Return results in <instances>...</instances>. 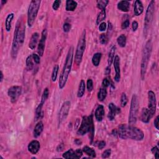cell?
Wrapping results in <instances>:
<instances>
[{
    "instance_id": "52",
    "label": "cell",
    "mask_w": 159,
    "mask_h": 159,
    "mask_svg": "<svg viewBox=\"0 0 159 159\" xmlns=\"http://www.w3.org/2000/svg\"><path fill=\"white\" fill-rule=\"evenodd\" d=\"M64 149V145L63 144H60L58 145L57 147V152H61Z\"/></svg>"
},
{
    "instance_id": "41",
    "label": "cell",
    "mask_w": 159,
    "mask_h": 159,
    "mask_svg": "<svg viewBox=\"0 0 159 159\" xmlns=\"http://www.w3.org/2000/svg\"><path fill=\"white\" fill-rule=\"evenodd\" d=\"M151 151L152 152V154L154 155L155 158L156 159L159 158V150H158V148L157 146H155L154 147H152Z\"/></svg>"
},
{
    "instance_id": "40",
    "label": "cell",
    "mask_w": 159,
    "mask_h": 159,
    "mask_svg": "<svg viewBox=\"0 0 159 159\" xmlns=\"http://www.w3.org/2000/svg\"><path fill=\"white\" fill-rule=\"evenodd\" d=\"M86 87L88 91L89 92L92 91V90H93V82L91 78L88 79L86 81Z\"/></svg>"
},
{
    "instance_id": "26",
    "label": "cell",
    "mask_w": 159,
    "mask_h": 159,
    "mask_svg": "<svg viewBox=\"0 0 159 159\" xmlns=\"http://www.w3.org/2000/svg\"><path fill=\"white\" fill-rule=\"evenodd\" d=\"M77 2L73 0H67L66 1L65 9L67 11H74L77 7Z\"/></svg>"
},
{
    "instance_id": "6",
    "label": "cell",
    "mask_w": 159,
    "mask_h": 159,
    "mask_svg": "<svg viewBox=\"0 0 159 159\" xmlns=\"http://www.w3.org/2000/svg\"><path fill=\"white\" fill-rule=\"evenodd\" d=\"M41 1L39 0H33L29 4L27 11V25L29 27H31L36 21L39 11Z\"/></svg>"
},
{
    "instance_id": "18",
    "label": "cell",
    "mask_w": 159,
    "mask_h": 159,
    "mask_svg": "<svg viewBox=\"0 0 159 159\" xmlns=\"http://www.w3.org/2000/svg\"><path fill=\"white\" fill-rule=\"evenodd\" d=\"M152 117L153 116L150 113V111L148 108H144L142 109L140 116V119L141 121L143 122L144 123H149Z\"/></svg>"
},
{
    "instance_id": "44",
    "label": "cell",
    "mask_w": 159,
    "mask_h": 159,
    "mask_svg": "<svg viewBox=\"0 0 159 159\" xmlns=\"http://www.w3.org/2000/svg\"><path fill=\"white\" fill-rule=\"evenodd\" d=\"M71 24H69V23L68 22H66V23H65V24H63V31L65 32H68L70 31V29H71Z\"/></svg>"
},
{
    "instance_id": "39",
    "label": "cell",
    "mask_w": 159,
    "mask_h": 159,
    "mask_svg": "<svg viewBox=\"0 0 159 159\" xmlns=\"http://www.w3.org/2000/svg\"><path fill=\"white\" fill-rule=\"evenodd\" d=\"M108 37L106 35L104 34H101L99 36V42L101 44L105 45L108 43Z\"/></svg>"
},
{
    "instance_id": "32",
    "label": "cell",
    "mask_w": 159,
    "mask_h": 159,
    "mask_svg": "<svg viewBox=\"0 0 159 159\" xmlns=\"http://www.w3.org/2000/svg\"><path fill=\"white\" fill-rule=\"evenodd\" d=\"M106 10H101V12H100L98 16H97V19H96V24L99 25L106 19Z\"/></svg>"
},
{
    "instance_id": "19",
    "label": "cell",
    "mask_w": 159,
    "mask_h": 159,
    "mask_svg": "<svg viewBox=\"0 0 159 159\" xmlns=\"http://www.w3.org/2000/svg\"><path fill=\"white\" fill-rule=\"evenodd\" d=\"M144 11L143 4L139 0H136L134 4V14L137 16H139L142 14Z\"/></svg>"
},
{
    "instance_id": "24",
    "label": "cell",
    "mask_w": 159,
    "mask_h": 159,
    "mask_svg": "<svg viewBox=\"0 0 159 159\" xmlns=\"http://www.w3.org/2000/svg\"><path fill=\"white\" fill-rule=\"evenodd\" d=\"M14 14L10 13L9 14L5 20V29L7 32H9L11 29V26H12V22L14 19Z\"/></svg>"
},
{
    "instance_id": "43",
    "label": "cell",
    "mask_w": 159,
    "mask_h": 159,
    "mask_svg": "<svg viewBox=\"0 0 159 159\" xmlns=\"http://www.w3.org/2000/svg\"><path fill=\"white\" fill-rule=\"evenodd\" d=\"M111 154V149H106L103 152L101 157L103 158H109L110 157Z\"/></svg>"
},
{
    "instance_id": "45",
    "label": "cell",
    "mask_w": 159,
    "mask_h": 159,
    "mask_svg": "<svg viewBox=\"0 0 159 159\" xmlns=\"http://www.w3.org/2000/svg\"><path fill=\"white\" fill-rule=\"evenodd\" d=\"M32 56L34 62L36 64H39L40 62V58L39 55L36 54H32Z\"/></svg>"
},
{
    "instance_id": "53",
    "label": "cell",
    "mask_w": 159,
    "mask_h": 159,
    "mask_svg": "<svg viewBox=\"0 0 159 159\" xmlns=\"http://www.w3.org/2000/svg\"><path fill=\"white\" fill-rule=\"evenodd\" d=\"M110 72H111V68H110V67H109V66H108V67L106 68L104 73H105V74H106V75H109Z\"/></svg>"
},
{
    "instance_id": "55",
    "label": "cell",
    "mask_w": 159,
    "mask_h": 159,
    "mask_svg": "<svg viewBox=\"0 0 159 159\" xmlns=\"http://www.w3.org/2000/svg\"><path fill=\"white\" fill-rule=\"evenodd\" d=\"M0 2H1V9H2L3 6L7 3L6 1H3V0H1V1H0Z\"/></svg>"
},
{
    "instance_id": "16",
    "label": "cell",
    "mask_w": 159,
    "mask_h": 159,
    "mask_svg": "<svg viewBox=\"0 0 159 159\" xmlns=\"http://www.w3.org/2000/svg\"><path fill=\"white\" fill-rule=\"evenodd\" d=\"M108 108H109V111L108 114V117L110 121H113L114 119L115 116L117 114L120 113V112H121L120 108H117L116 106L113 103H110L109 104Z\"/></svg>"
},
{
    "instance_id": "14",
    "label": "cell",
    "mask_w": 159,
    "mask_h": 159,
    "mask_svg": "<svg viewBox=\"0 0 159 159\" xmlns=\"http://www.w3.org/2000/svg\"><path fill=\"white\" fill-rule=\"evenodd\" d=\"M83 155V150L81 149H77L73 150L72 149H70L62 154V157L67 159H78L80 158Z\"/></svg>"
},
{
    "instance_id": "54",
    "label": "cell",
    "mask_w": 159,
    "mask_h": 159,
    "mask_svg": "<svg viewBox=\"0 0 159 159\" xmlns=\"http://www.w3.org/2000/svg\"><path fill=\"white\" fill-rule=\"evenodd\" d=\"M3 78H4V75H3V72L1 71V72H0V82H1V83L3 80Z\"/></svg>"
},
{
    "instance_id": "12",
    "label": "cell",
    "mask_w": 159,
    "mask_h": 159,
    "mask_svg": "<svg viewBox=\"0 0 159 159\" xmlns=\"http://www.w3.org/2000/svg\"><path fill=\"white\" fill-rule=\"evenodd\" d=\"M148 109L154 116L157 109V99L155 93L151 90L148 91Z\"/></svg>"
},
{
    "instance_id": "4",
    "label": "cell",
    "mask_w": 159,
    "mask_h": 159,
    "mask_svg": "<svg viewBox=\"0 0 159 159\" xmlns=\"http://www.w3.org/2000/svg\"><path fill=\"white\" fill-rule=\"evenodd\" d=\"M152 51V42L151 40H149L146 42L144 48L142 50V60L140 63V77L142 80L145 79V76L147 72V67L150 60Z\"/></svg>"
},
{
    "instance_id": "56",
    "label": "cell",
    "mask_w": 159,
    "mask_h": 159,
    "mask_svg": "<svg viewBox=\"0 0 159 159\" xmlns=\"http://www.w3.org/2000/svg\"><path fill=\"white\" fill-rule=\"evenodd\" d=\"M75 143L76 144H77V145H81V140H80L79 139H76V140H75Z\"/></svg>"
},
{
    "instance_id": "1",
    "label": "cell",
    "mask_w": 159,
    "mask_h": 159,
    "mask_svg": "<svg viewBox=\"0 0 159 159\" xmlns=\"http://www.w3.org/2000/svg\"><path fill=\"white\" fill-rule=\"evenodd\" d=\"M25 32L26 26L24 21L22 20V18L21 17L16 23L12 47H11V55L13 59H16L17 58L19 49H21L23 45V43L24 42Z\"/></svg>"
},
{
    "instance_id": "33",
    "label": "cell",
    "mask_w": 159,
    "mask_h": 159,
    "mask_svg": "<svg viewBox=\"0 0 159 159\" xmlns=\"http://www.w3.org/2000/svg\"><path fill=\"white\" fill-rule=\"evenodd\" d=\"M109 3V1L107 0H99V1H96L97 8L100 10H104L106 8L107 5Z\"/></svg>"
},
{
    "instance_id": "49",
    "label": "cell",
    "mask_w": 159,
    "mask_h": 159,
    "mask_svg": "<svg viewBox=\"0 0 159 159\" xmlns=\"http://www.w3.org/2000/svg\"><path fill=\"white\" fill-rule=\"evenodd\" d=\"M105 146H106V142L104 140L100 141V142L98 144V147L99 150H102Z\"/></svg>"
},
{
    "instance_id": "37",
    "label": "cell",
    "mask_w": 159,
    "mask_h": 159,
    "mask_svg": "<svg viewBox=\"0 0 159 159\" xmlns=\"http://www.w3.org/2000/svg\"><path fill=\"white\" fill-rule=\"evenodd\" d=\"M58 70H59V67H58V65H55L54 67V68H53L52 73V80L53 82H55L57 80Z\"/></svg>"
},
{
    "instance_id": "11",
    "label": "cell",
    "mask_w": 159,
    "mask_h": 159,
    "mask_svg": "<svg viewBox=\"0 0 159 159\" xmlns=\"http://www.w3.org/2000/svg\"><path fill=\"white\" fill-rule=\"evenodd\" d=\"M22 93V87L20 86H13L8 90V95L10 98L11 102L15 103L19 99Z\"/></svg>"
},
{
    "instance_id": "50",
    "label": "cell",
    "mask_w": 159,
    "mask_h": 159,
    "mask_svg": "<svg viewBox=\"0 0 159 159\" xmlns=\"http://www.w3.org/2000/svg\"><path fill=\"white\" fill-rule=\"evenodd\" d=\"M139 27V24H138V22L137 21H133L132 23V30L133 31H137V29Z\"/></svg>"
},
{
    "instance_id": "48",
    "label": "cell",
    "mask_w": 159,
    "mask_h": 159,
    "mask_svg": "<svg viewBox=\"0 0 159 159\" xmlns=\"http://www.w3.org/2000/svg\"><path fill=\"white\" fill-rule=\"evenodd\" d=\"M129 25H130V21L129 19H126L122 23L121 28L122 29H126L129 27Z\"/></svg>"
},
{
    "instance_id": "51",
    "label": "cell",
    "mask_w": 159,
    "mask_h": 159,
    "mask_svg": "<svg viewBox=\"0 0 159 159\" xmlns=\"http://www.w3.org/2000/svg\"><path fill=\"white\" fill-rule=\"evenodd\" d=\"M154 126L155 128L158 130L159 129V116H157L154 120Z\"/></svg>"
},
{
    "instance_id": "21",
    "label": "cell",
    "mask_w": 159,
    "mask_h": 159,
    "mask_svg": "<svg viewBox=\"0 0 159 159\" xmlns=\"http://www.w3.org/2000/svg\"><path fill=\"white\" fill-rule=\"evenodd\" d=\"M39 38V34L38 32H34L32 34L31 38L29 43V47L32 50L36 49L37 45L38 40Z\"/></svg>"
},
{
    "instance_id": "9",
    "label": "cell",
    "mask_w": 159,
    "mask_h": 159,
    "mask_svg": "<svg viewBox=\"0 0 159 159\" xmlns=\"http://www.w3.org/2000/svg\"><path fill=\"white\" fill-rule=\"evenodd\" d=\"M139 109V100L138 96L134 94L132 96L130 111L129 115V124L134 125L137 122Z\"/></svg>"
},
{
    "instance_id": "7",
    "label": "cell",
    "mask_w": 159,
    "mask_h": 159,
    "mask_svg": "<svg viewBox=\"0 0 159 159\" xmlns=\"http://www.w3.org/2000/svg\"><path fill=\"white\" fill-rule=\"evenodd\" d=\"M85 49H86V30L84 29L80 37L75 52V62L77 65H80L82 62Z\"/></svg>"
},
{
    "instance_id": "47",
    "label": "cell",
    "mask_w": 159,
    "mask_h": 159,
    "mask_svg": "<svg viewBox=\"0 0 159 159\" xmlns=\"http://www.w3.org/2000/svg\"><path fill=\"white\" fill-rule=\"evenodd\" d=\"M106 28H107V24L105 22H102L101 24H99V31H101V32L105 31L106 30Z\"/></svg>"
},
{
    "instance_id": "17",
    "label": "cell",
    "mask_w": 159,
    "mask_h": 159,
    "mask_svg": "<svg viewBox=\"0 0 159 159\" xmlns=\"http://www.w3.org/2000/svg\"><path fill=\"white\" fill-rule=\"evenodd\" d=\"M40 148V142L37 140H32L31 142L29 144L27 147L29 152L34 155L37 154V153L39 151Z\"/></svg>"
},
{
    "instance_id": "10",
    "label": "cell",
    "mask_w": 159,
    "mask_h": 159,
    "mask_svg": "<svg viewBox=\"0 0 159 159\" xmlns=\"http://www.w3.org/2000/svg\"><path fill=\"white\" fill-rule=\"evenodd\" d=\"M70 104H71V103H70L69 101H66L63 103L58 116V126H60L61 124L67 119L70 109Z\"/></svg>"
},
{
    "instance_id": "30",
    "label": "cell",
    "mask_w": 159,
    "mask_h": 159,
    "mask_svg": "<svg viewBox=\"0 0 159 159\" xmlns=\"http://www.w3.org/2000/svg\"><path fill=\"white\" fill-rule=\"evenodd\" d=\"M107 90L106 88H100V90H99L98 93V99L99 101H103L104 100L106 99L107 96Z\"/></svg>"
},
{
    "instance_id": "27",
    "label": "cell",
    "mask_w": 159,
    "mask_h": 159,
    "mask_svg": "<svg viewBox=\"0 0 159 159\" xmlns=\"http://www.w3.org/2000/svg\"><path fill=\"white\" fill-rule=\"evenodd\" d=\"M85 88H86L85 82L83 80H81L80 82L79 86H78V90L77 93L78 98H81L83 96L85 92Z\"/></svg>"
},
{
    "instance_id": "8",
    "label": "cell",
    "mask_w": 159,
    "mask_h": 159,
    "mask_svg": "<svg viewBox=\"0 0 159 159\" xmlns=\"http://www.w3.org/2000/svg\"><path fill=\"white\" fill-rule=\"evenodd\" d=\"M155 13V1L152 0L150 1L148 7L146 10L145 16L144 19V35L145 37L147 36L149 31L152 25V23L154 19V16Z\"/></svg>"
},
{
    "instance_id": "22",
    "label": "cell",
    "mask_w": 159,
    "mask_h": 159,
    "mask_svg": "<svg viewBox=\"0 0 159 159\" xmlns=\"http://www.w3.org/2000/svg\"><path fill=\"white\" fill-rule=\"evenodd\" d=\"M44 130V124L42 121H39L38 122L36 125L35 126L34 131H33V134H34V137L35 138H37L39 137L40 135L42 134Z\"/></svg>"
},
{
    "instance_id": "23",
    "label": "cell",
    "mask_w": 159,
    "mask_h": 159,
    "mask_svg": "<svg viewBox=\"0 0 159 159\" xmlns=\"http://www.w3.org/2000/svg\"><path fill=\"white\" fill-rule=\"evenodd\" d=\"M117 9L120 10L121 11L127 13L129 11V8H130V3L128 1L123 0V1H121L117 3Z\"/></svg>"
},
{
    "instance_id": "29",
    "label": "cell",
    "mask_w": 159,
    "mask_h": 159,
    "mask_svg": "<svg viewBox=\"0 0 159 159\" xmlns=\"http://www.w3.org/2000/svg\"><path fill=\"white\" fill-rule=\"evenodd\" d=\"M101 57H102L101 53L97 52L93 55L92 57V63L94 66H95V67L99 66L100 62H101Z\"/></svg>"
},
{
    "instance_id": "5",
    "label": "cell",
    "mask_w": 159,
    "mask_h": 159,
    "mask_svg": "<svg viewBox=\"0 0 159 159\" xmlns=\"http://www.w3.org/2000/svg\"><path fill=\"white\" fill-rule=\"evenodd\" d=\"M94 132H95V126H94L93 115L83 116L81 126L77 131V134L84 135L87 133H89L92 142L94 137Z\"/></svg>"
},
{
    "instance_id": "3",
    "label": "cell",
    "mask_w": 159,
    "mask_h": 159,
    "mask_svg": "<svg viewBox=\"0 0 159 159\" xmlns=\"http://www.w3.org/2000/svg\"><path fill=\"white\" fill-rule=\"evenodd\" d=\"M73 47H70L67 54L65 62L64 63L63 69L60 75L59 81H58V86H59V88L61 90L65 86L70 73L71 72L72 63L73 60Z\"/></svg>"
},
{
    "instance_id": "46",
    "label": "cell",
    "mask_w": 159,
    "mask_h": 159,
    "mask_svg": "<svg viewBox=\"0 0 159 159\" xmlns=\"http://www.w3.org/2000/svg\"><path fill=\"white\" fill-rule=\"evenodd\" d=\"M102 85L103 88H106L110 85V80L108 78H105L102 81Z\"/></svg>"
},
{
    "instance_id": "35",
    "label": "cell",
    "mask_w": 159,
    "mask_h": 159,
    "mask_svg": "<svg viewBox=\"0 0 159 159\" xmlns=\"http://www.w3.org/2000/svg\"><path fill=\"white\" fill-rule=\"evenodd\" d=\"M49 95V90L48 89V88H45L43 91L42 97H41V100H40V104L44 105L45 104V101H47V99H48Z\"/></svg>"
},
{
    "instance_id": "42",
    "label": "cell",
    "mask_w": 159,
    "mask_h": 159,
    "mask_svg": "<svg viewBox=\"0 0 159 159\" xmlns=\"http://www.w3.org/2000/svg\"><path fill=\"white\" fill-rule=\"evenodd\" d=\"M60 4H61L60 0H57V1H54V3H53V4H52L53 9L55 10V11L58 10V9L59 8V7H60Z\"/></svg>"
},
{
    "instance_id": "13",
    "label": "cell",
    "mask_w": 159,
    "mask_h": 159,
    "mask_svg": "<svg viewBox=\"0 0 159 159\" xmlns=\"http://www.w3.org/2000/svg\"><path fill=\"white\" fill-rule=\"evenodd\" d=\"M47 38V29H44L41 33V37L37 47L38 54L40 57L43 56L44 55Z\"/></svg>"
},
{
    "instance_id": "34",
    "label": "cell",
    "mask_w": 159,
    "mask_h": 159,
    "mask_svg": "<svg viewBox=\"0 0 159 159\" xmlns=\"http://www.w3.org/2000/svg\"><path fill=\"white\" fill-rule=\"evenodd\" d=\"M33 58L32 55H29L26 60V68L28 70H32L34 68V62H33Z\"/></svg>"
},
{
    "instance_id": "36",
    "label": "cell",
    "mask_w": 159,
    "mask_h": 159,
    "mask_svg": "<svg viewBox=\"0 0 159 159\" xmlns=\"http://www.w3.org/2000/svg\"><path fill=\"white\" fill-rule=\"evenodd\" d=\"M43 106L44 105L39 104L38 106L37 107V108L36 109V117H35V119H36V120H37L39 118H41V117H42Z\"/></svg>"
},
{
    "instance_id": "20",
    "label": "cell",
    "mask_w": 159,
    "mask_h": 159,
    "mask_svg": "<svg viewBox=\"0 0 159 159\" xmlns=\"http://www.w3.org/2000/svg\"><path fill=\"white\" fill-rule=\"evenodd\" d=\"M104 106L103 105H99L96 109L95 113V116L96 119L99 121L101 122L103 121V117L104 116Z\"/></svg>"
},
{
    "instance_id": "28",
    "label": "cell",
    "mask_w": 159,
    "mask_h": 159,
    "mask_svg": "<svg viewBox=\"0 0 159 159\" xmlns=\"http://www.w3.org/2000/svg\"><path fill=\"white\" fill-rule=\"evenodd\" d=\"M83 152H84L85 154H86L88 157L91 158H95L96 157V152L93 148L88 147V146H85L83 149Z\"/></svg>"
},
{
    "instance_id": "31",
    "label": "cell",
    "mask_w": 159,
    "mask_h": 159,
    "mask_svg": "<svg viewBox=\"0 0 159 159\" xmlns=\"http://www.w3.org/2000/svg\"><path fill=\"white\" fill-rule=\"evenodd\" d=\"M117 42L118 44V45L121 47L123 48L125 47L127 43V38L125 35L121 34L120 36L117 37Z\"/></svg>"
},
{
    "instance_id": "15",
    "label": "cell",
    "mask_w": 159,
    "mask_h": 159,
    "mask_svg": "<svg viewBox=\"0 0 159 159\" xmlns=\"http://www.w3.org/2000/svg\"><path fill=\"white\" fill-rule=\"evenodd\" d=\"M113 65L116 72V75L114 76V80L116 82H119L121 79V68H120V58L118 55L115 56L113 61Z\"/></svg>"
},
{
    "instance_id": "38",
    "label": "cell",
    "mask_w": 159,
    "mask_h": 159,
    "mask_svg": "<svg viewBox=\"0 0 159 159\" xmlns=\"http://www.w3.org/2000/svg\"><path fill=\"white\" fill-rule=\"evenodd\" d=\"M128 101L127 97L126 94L125 93H122L121 95V107H124L126 106Z\"/></svg>"
},
{
    "instance_id": "25",
    "label": "cell",
    "mask_w": 159,
    "mask_h": 159,
    "mask_svg": "<svg viewBox=\"0 0 159 159\" xmlns=\"http://www.w3.org/2000/svg\"><path fill=\"white\" fill-rule=\"evenodd\" d=\"M116 50V47L115 45H113L109 50V54H108V66L109 67L111 65L112 63H113L114 58L115 57Z\"/></svg>"
},
{
    "instance_id": "2",
    "label": "cell",
    "mask_w": 159,
    "mask_h": 159,
    "mask_svg": "<svg viewBox=\"0 0 159 159\" xmlns=\"http://www.w3.org/2000/svg\"><path fill=\"white\" fill-rule=\"evenodd\" d=\"M117 135L122 139H131L134 140H142L144 137V134L140 129L132 125L121 124L118 129Z\"/></svg>"
}]
</instances>
